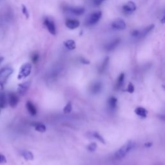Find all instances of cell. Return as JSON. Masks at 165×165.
Listing matches in <instances>:
<instances>
[{"mask_svg": "<svg viewBox=\"0 0 165 165\" xmlns=\"http://www.w3.org/2000/svg\"><path fill=\"white\" fill-rule=\"evenodd\" d=\"M32 70V65L30 63H25L24 65L21 66L20 68V70L18 74V78L19 79H21L23 78H25L28 77L31 73Z\"/></svg>", "mask_w": 165, "mask_h": 165, "instance_id": "3957f363", "label": "cell"}, {"mask_svg": "<svg viewBox=\"0 0 165 165\" xmlns=\"http://www.w3.org/2000/svg\"><path fill=\"white\" fill-rule=\"evenodd\" d=\"M34 127L36 131L41 133L45 132L46 131V130H47V128H46L45 124L40 123H36L35 124H34Z\"/></svg>", "mask_w": 165, "mask_h": 165, "instance_id": "44dd1931", "label": "cell"}, {"mask_svg": "<svg viewBox=\"0 0 165 165\" xmlns=\"http://www.w3.org/2000/svg\"><path fill=\"white\" fill-rule=\"evenodd\" d=\"M108 62H109V57H106V58L104 59L102 65H101L100 68H99V72H101V73L103 72L106 69L107 66H108Z\"/></svg>", "mask_w": 165, "mask_h": 165, "instance_id": "603a6c76", "label": "cell"}, {"mask_svg": "<svg viewBox=\"0 0 165 165\" xmlns=\"http://www.w3.org/2000/svg\"><path fill=\"white\" fill-rule=\"evenodd\" d=\"M106 0H94V3L95 5H100Z\"/></svg>", "mask_w": 165, "mask_h": 165, "instance_id": "d6a6232c", "label": "cell"}, {"mask_svg": "<svg viewBox=\"0 0 165 165\" xmlns=\"http://www.w3.org/2000/svg\"><path fill=\"white\" fill-rule=\"evenodd\" d=\"M161 22L162 23H165V12H164V15L163 17V18L161 19Z\"/></svg>", "mask_w": 165, "mask_h": 165, "instance_id": "e575fe53", "label": "cell"}, {"mask_svg": "<svg viewBox=\"0 0 165 165\" xmlns=\"http://www.w3.org/2000/svg\"><path fill=\"white\" fill-rule=\"evenodd\" d=\"M102 87H103L102 83L100 82H95L91 86L90 90L93 94H96L99 93V92L101 91Z\"/></svg>", "mask_w": 165, "mask_h": 165, "instance_id": "5bb4252c", "label": "cell"}, {"mask_svg": "<svg viewBox=\"0 0 165 165\" xmlns=\"http://www.w3.org/2000/svg\"><path fill=\"white\" fill-rule=\"evenodd\" d=\"M7 163V159L5 157V156L0 154V163Z\"/></svg>", "mask_w": 165, "mask_h": 165, "instance_id": "f546056e", "label": "cell"}, {"mask_svg": "<svg viewBox=\"0 0 165 165\" xmlns=\"http://www.w3.org/2000/svg\"><path fill=\"white\" fill-rule=\"evenodd\" d=\"M21 155L27 161H31L34 159L33 153L30 151H24L21 153Z\"/></svg>", "mask_w": 165, "mask_h": 165, "instance_id": "7402d4cb", "label": "cell"}, {"mask_svg": "<svg viewBox=\"0 0 165 165\" xmlns=\"http://www.w3.org/2000/svg\"><path fill=\"white\" fill-rule=\"evenodd\" d=\"M65 25L69 29L74 30L79 27L80 22L77 19H67L65 21Z\"/></svg>", "mask_w": 165, "mask_h": 165, "instance_id": "9c48e42d", "label": "cell"}, {"mask_svg": "<svg viewBox=\"0 0 165 165\" xmlns=\"http://www.w3.org/2000/svg\"><path fill=\"white\" fill-rule=\"evenodd\" d=\"M134 86L132 83H129L128 85V88H127V92H129L130 94H132L134 92Z\"/></svg>", "mask_w": 165, "mask_h": 165, "instance_id": "f1b7e54d", "label": "cell"}, {"mask_svg": "<svg viewBox=\"0 0 165 165\" xmlns=\"http://www.w3.org/2000/svg\"><path fill=\"white\" fill-rule=\"evenodd\" d=\"M132 36L136 37H139V30H134L132 32Z\"/></svg>", "mask_w": 165, "mask_h": 165, "instance_id": "1f68e13d", "label": "cell"}, {"mask_svg": "<svg viewBox=\"0 0 165 165\" xmlns=\"http://www.w3.org/2000/svg\"><path fill=\"white\" fill-rule=\"evenodd\" d=\"M13 72V69L11 67H8V66L3 68L0 70V84L1 85L3 86L7 83L8 79L12 75Z\"/></svg>", "mask_w": 165, "mask_h": 165, "instance_id": "7a4b0ae2", "label": "cell"}, {"mask_svg": "<svg viewBox=\"0 0 165 165\" xmlns=\"http://www.w3.org/2000/svg\"><path fill=\"white\" fill-rule=\"evenodd\" d=\"M119 43H120L119 38L115 39L106 45L105 49L107 51H112L113 50H114V49L117 47L118 45L119 44Z\"/></svg>", "mask_w": 165, "mask_h": 165, "instance_id": "4fadbf2b", "label": "cell"}, {"mask_svg": "<svg viewBox=\"0 0 165 165\" xmlns=\"http://www.w3.org/2000/svg\"><path fill=\"white\" fill-rule=\"evenodd\" d=\"M102 17V12L101 11H97V12H93L88 16L86 21V25H94L96 24L99 21Z\"/></svg>", "mask_w": 165, "mask_h": 165, "instance_id": "277c9868", "label": "cell"}, {"mask_svg": "<svg viewBox=\"0 0 165 165\" xmlns=\"http://www.w3.org/2000/svg\"><path fill=\"white\" fill-rule=\"evenodd\" d=\"M63 44H64L65 47L69 50H73L76 48V42L73 39L66 40V41L63 43Z\"/></svg>", "mask_w": 165, "mask_h": 165, "instance_id": "2e32d148", "label": "cell"}, {"mask_svg": "<svg viewBox=\"0 0 165 165\" xmlns=\"http://www.w3.org/2000/svg\"><path fill=\"white\" fill-rule=\"evenodd\" d=\"M8 99H7V95H5L3 92H1L0 93V107L1 108H6L8 106Z\"/></svg>", "mask_w": 165, "mask_h": 165, "instance_id": "9a60e30c", "label": "cell"}, {"mask_svg": "<svg viewBox=\"0 0 165 165\" xmlns=\"http://www.w3.org/2000/svg\"><path fill=\"white\" fill-rule=\"evenodd\" d=\"M112 28H114V30H121L125 29L126 27V23L124 22L123 19L118 18L112 22Z\"/></svg>", "mask_w": 165, "mask_h": 165, "instance_id": "ba28073f", "label": "cell"}, {"mask_svg": "<svg viewBox=\"0 0 165 165\" xmlns=\"http://www.w3.org/2000/svg\"><path fill=\"white\" fill-rule=\"evenodd\" d=\"M39 57V56L38 53L34 52L32 54V57H31L32 61V62L34 63H36L37 61H38Z\"/></svg>", "mask_w": 165, "mask_h": 165, "instance_id": "83f0119b", "label": "cell"}, {"mask_svg": "<svg viewBox=\"0 0 165 165\" xmlns=\"http://www.w3.org/2000/svg\"><path fill=\"white\" fill-rule=\"evenodd\" d=\"M26 108L27 109V111L29 112V114L34 116L37 114V108L34 105V104L31 102L30 101H28L27 103H26Z\"/></svg>", "mask_w": 165, "mask_h": 165, "instance_id": "7c38bea8", "label": "cell"}, {"mask_svg": "<svg viewBox=\"0 0 165 165\" xmlns=\"http://www.w3.org/2000/svg\"><path fill=\"white\" fill-rule=\"evenodd\" d=\"M155 26L154 25H150L147 26L146 27H145L142 30H139V37H143L144 36H146L148 34L150 31L152 30L153 28H154Z\"/></svg>", "mask_w": 165, "mask_h": 165, "instance_id": "e0dca14e", "label": "cell"}, {"mask_svg": "<svg viewBox=\"0 0 165 165\" xmlns=\"http://www.w3.org/2000/svg\"><path fill=\"white\" fill-rule=\"evenodd\" d=\"M152 143H151V142H148V143H145L144 144V146H146V147H147V148H149V147H151L152 146Z\"/></svg>", "mask_w": 165, "mask_h": 165, "instance_id": "836d02e7", "label": "cell"}, {"mask_svg": "<svg viewBox=\"0 0 165 165\" xmlns=\"http://www.w3.org/2000/svg\"><path fill=\"white\" fill-rule=\"evenodd\" d=\"M43 24H44L45 27L47 28L48 31L52 34V35L53 36L56 35V25H55V23L53 20H52L49 18H45V19H44V21H43Z\"/></svg>", "mask_w": 165, "mask_h": 165, "instance_id": "5b68a950", "label": "cell"}, {"mask_svg": "<svg viewBox=\"0 0 165 165\" xmlns=\"http://www.w3.org/2000/svg\"><path fill=\"white\" fill-rule=\"evenodd\" d=\"M3 59H4L3 57H0V64H1V63L3 62Z\"/></svg>", "mask_w": 165, "mask_h": 165, "instance_id": "d590c367", "label": "cell"}, {"mask_svg": "<svg viewBox=\"0 0 165 165\" xmlns=\"http://www.w3.org/2000/svg\"><path fill=\"white\" fill-rule=\"evenodd\" d=\"M21 10H22V13L23 14V15H25L26 18L28 19L29 18V14H28V11L27 10V7H25V5H21Z\"/></svg>", "mask_w": 165, "mask_h": 165, "instance_id": "4316f807", "label": "cell"}, {"mask_svg": "<svg viewBox=\"0 0 165 165\" xmlns=\"http://www.w3.org/2000/svg\"><path fill=\"white\" fill-rule=\"evenodd\" d=\"M122 9L124 14L129 15L136 10V5L134 2L129 1L123 5Z\"/></svg>", "mask_w": 165, "mask_h": 165, "instance_id": "52a82bcc", "label": "cell"}, {"mask_svg": "<svg viewBox=\"0 0 165 165\" xmlns=\"http://www.w3.org/2000/svg\"><path fill=\"white\" fill-rule=\"evenodd\" d=\"M108 105L110 109L112 110H114L117 108V98L114 97H110L108 100Z\"/></svg>", "mask_w": 165, "mask_h": 165, "instance_id": "ac0fdd59", "label": "cell"}, {"mask_svg": "<svg viewBox=\"0 0 165 165\" xmlns=\"http://www.w3.org/2000/svg\"><path fill=\"white\" fill-rule=\"evenodd\" d=\"M124 80V74L121 73L117 78L116 85H115V89L119 90L123 86Z\"/></svg>", "mask_w": 165, "mask_h": 165, "instance_id": "ffe728a7", "label": "cell"}, {"mask_svg": "<svg viewBox=\"0 0 165 165\" xmlns=\"http://www.w3.org/2000/svg\"><path fill=\"white\" fill-rule=\"evenodd\" d=\"M92 135H93L94 137H95V139H97L98 141H99L101 143H102L103 144L106 143H105V140L104 139L103 137H102V136H101L98 132H94L93 134H92Z\"/></svg>", "mask_w": 165, "mask_h": 165, "instance_id": "cb8c5ba5", "label": "cell"}, {"mask_svg": "<svg viewBox=\"0 0 165 165\" xmlns=\"http://www.w3.org/2000/svg\"><path fill=\"white\" fill-rule=\"evenodd\" d=\"M72 110V103L69 102L66 104V106L64 107V108H63V112H64L65 114H69V113L71 112Z\"/></svg>", "mask_w": 165, "mask_h": 165, "instance_id": "d4e9b609", "label": "cell"}, {"mask_svg": "<svg viewBox=\"0 0 165 165\" xmlns=\"http://www.w3.org/2000/svg\"><path fill=\"white\" fill-rule=\"evenodd\" d=\"M134 112L137 114L138 116H140L141 117H146L148 111L145 108H143V107H137L134 110Z\"/></svg>", "mask_w": 165, "mask_h": 165, "instance_id": "d6986e66", "label": "cell"}, {"mask_svg": "<svg viewBox=\"0 0 165 165\" xmlns=\"http://www.w3.org/2000/svg\"><path fill=\"white\" fill-rule=\"evenodd\" d=\"M7 99L8 105L12 108L17 106L19 103V97L18 94H16L14 92H9L7 94Z\"/></svg>", "mask_w": 165, "mask_h": 165, "instance_id": "8992f818", "label": "cell"}, {"mask_svg": "<svg viewBox=\"0 0 165 165\" xmlns=\"http://www.w3.org/2000/svg\"><path fill=\"white\" fill-rule=\"evenodd\" d=\"M80 62L83 63V64H85V65H88V64H90V63L88 59L84 58V57H81Z\"/></svg>", "mask_w": 165, "mask_h": 165, "instance_id": "4dcf8cb0", "label": "cell"}, {"mask_svg": "<svg viewBox=\"0 0 165 165\" xmlns=\"http://www.w3.org/2000/svg\"><path fill=\"white\" fill-rule=\"evenodd\" d=\"M66 10L76 16H81L85 12V8L80 7H68L66 8Z\"/></svg>", "mask_w": 165, "mask_h": 165, "instance_id": "8fae6325", "label": "cell"}, {"mask_svg": "<svg viewBox=\"0 0 165 165\" xmlns=\"http://www.w3.org/2000/svg\"><path fill=\"white\" fill-rule=\"evenodd\" d=\"M97 144L95 143H92L90 144H89L88 146H87V148L88 150H89L90 152H94L95 150H96L97 148Z\"/></svg>", "mask_w": 165, "mask_h": 165, "instance_id": "484cf974", "label": "cell"}, {"mask_svg": "<svg viewBox=\"0 0 165 165\" xmlns=\"http://www.w3.org/2000/svg\"><path fill=\"white\" fill-rule=\"evenodd\" d=\"M134 146V142L132 141H129L121 146L117 151L115 152V156L117 159H121L124 157L130 150L132 149V148Z\"/></svg>", "mask_w": 165, "mask_h": 165, "instance_id": "6da1fadb", "label": "cell"}, {"mask_svg": "<svg viewBox=\"0 0 165 165\" xmlns=\"http://www.w3.org/2000/svg\"><path fill=\"white\" fill-rule=\"evenodd\" d=\"M30 81H26L19 84L18 86V94L19 95H23L25 94L30 87Z\"/></svg>", "mask_w": 165, "mask_h": 165, "instance_id": "30bf717a", "label": "cell"}]
</instances>
